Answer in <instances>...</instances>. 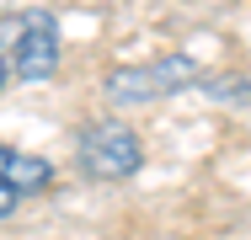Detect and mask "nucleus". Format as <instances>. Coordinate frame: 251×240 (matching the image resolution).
<instances>
[{
	"label": "nucleus",
	"instance_id": "obj_1",
	"mask_svg": "<svg viewBox=\"0 0 251 240\" xmlns=\"http://www.w3.org/2000/svg\"><path fill=\"white\" fill-rule=\"evenodd\" d=\"M75 166L91 176V182H123L145 166V149H139V134L118 118H97L80 128L75 139Z\"/></svg>",
	"mask_w": 251,
	"mask_h": 240
},
{
	"label": "nucleus",
	"instance_id": "obj_2",
	"mask_svg": "<svg viewBox=\"0 0 251 240\" xmlns=\"http://www.w3.org/2000/svg\"><path fill=\"white\" fill-rule=\"evenodd\" d=\"M11 75L22 80H49L59 70V27H53L49 11H27L16 16V32H11V53H5Z\"/></svg>",
	"mask_w": 251,
	"mask_h": 240
},
{
	"label": "nucleus",
	"instance_id": "obj_3",
	"mask_svg": "<svg viewBox=\"0 0 251 240\" xmlns=\"http://www.w3.org/2000/svg\"><path fill=\"white\" fill-rule=\"evenodd\" d=\"M198 80L193 59H160V64H123L107 75V96L112 101H150V96H171Z\"/></svg>",
	"mask_w": 251,
	"mask_h": 240
},
{
	"label": "nucleus",
	"instance_id": "obj_4",
	"mask_svg": "<svg viewBox=\"0 0 251 240\" xmlns=\"http://www.w3.org/2000/svg\"><path fill=\"white\" fill-rule=\"evenodd\" d=\"M0 182L11 192H43L53 182V166L43 160V155H27V149H11V144H0Z\"/></svg>",
	"mask_w": 251,
	"mask_h": 240
},
{
	"label": "nucleus",
	"instance_id": "obj_5",
	"mask_svg": "<svg viewBox=\"0 0 251 240\" xmlns=\"http://www.w3.org/2000/svg\"><path fill=\"white\" fill-rule=\"evenodd\" d=\"M16 203H22V192H11L5 182H0V219H11V214H16Z\"/></svg>",
	"mask_w": 251,
	"mask_h": 240
},
{
	"label": "nucleus",
	"instance_id": "obj_6",
	"mask_svg": "<svg viewBox=\"0 0 251 240\" xmlns=\"http://www.w3.org/2000/svg\"><path fill=\"white\" fill-rule=\"evenodd\" d=\"M5 75H11V64H5V53H0V86H5Z\"/></svg>",
	"mask_w": 251,
	"mask_h": 240
}]
</instances>
